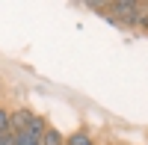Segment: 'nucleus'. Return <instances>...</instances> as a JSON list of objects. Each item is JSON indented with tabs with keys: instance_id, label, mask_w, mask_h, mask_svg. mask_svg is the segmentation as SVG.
<instances>
[{
	"instance_id": "1",
	"label": "nucleus",
	"mask_w": 148,
	"mask_h": 145,
	"mask_svg": "<svg viewBox=\"0 0 148 145\" xmlns=\"http://www.w3.org/2000/svg\"><path fill=\"white\" fill-rule=\"evenodd\" d=\"M36 118L33 110H27V107H21V110L9 113V133H21V130H27V124Z\"/></svg>"
},
{
	"instance_id": "2",
	"label": "nucleus",
	"mask_w": 148,
	"mask_h": 145,
	"mask_svg": "<svg viewBox=\"0 0 148 145\" xmlns=\"http://www.w3.org/2000/svg\"><path fill=\"white\" fill-rule=\"evenodd\" d=\"M42 145H65V142H62V133H59L56 127H45V133H42Z\"/></svg>"
},
{
	"instance_id": "3",
	"label": "nucleus",
	"mask_w": 148,
	"mask_h": 145,
	"mask_svg": "<svg viewBox=\"0 0 148 145\" xmlns=\"http://www.w3.org/2000/svg\"><path fill=\"white\" fill-rule=\"evenodd\" d=\"M65 145H95V142H92V136L86 133V130H77V133H71L65 139Z\"/></svg>"
},
{
	"instance_id": "4",
	"label": "nucleus",
	"mask_w": 148,
	"mask_h": 145,
	"mask_svg": "<svg viewBox=\"0 0 148 145\" xmlns=\"http://www.w3.org/2000/svg\"><path fill=\"white\" fill-rule=\"evenodd\" d=\"M15 136V145H42V139L39 136H33V133H27V130H21V133H12Z\"/></svg>"
},
{
	"instance_id": "5",
	"label": "nucleus",
	"mask_w": 148,
	"mask_h": 145,
	"mask_svg": "<svg viewBox=\"0 0 148 145\" xmlns=\"http://www.w3.org/2000/svg\"><path fill=\"white\" fill-rule=\"evenodd\" d=\"M0 133H9V113L0 107Z\"/></svg>"
}]
</instances>
